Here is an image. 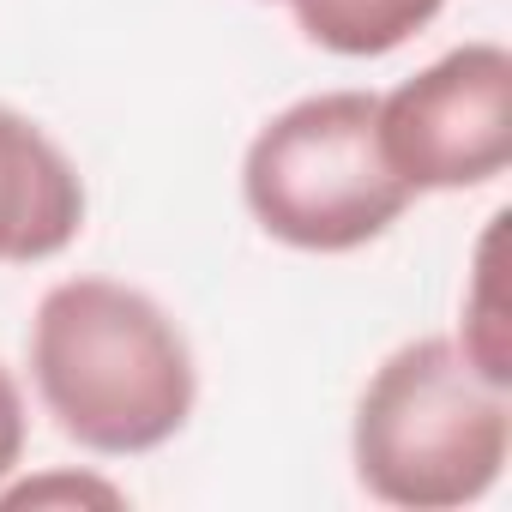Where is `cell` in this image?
Here are the masks:
<instances>
[{"mask_svg": "<svg viewBox=\"0 0 512 512\" xmlns=\"http://www.w3.org/2000/svg\"><path fill=\"white\" fill-rule=\"evenodd\" d=\"M446 0H290L296 25L332 49V55H350V61H368V55H392L398 43H410L422 25H434V13Z\"/></svg>", "mask_w": 512, "mask_h": 512, "instance_id": "6", "label": "cell"}, {"mask_svg": "<svg viewBox=\"0 0 512 512\" xmlns=\"http://www.w3.org/2000/svg\"><path fill=\"white\" fill-rule=\"evenodd\" d=\"M380 145L410 193L482 187L512 157V55L464 43L380 97Z\"/></svg>", "mask_w": 512, "mask_h": 512, "instance_id": "4", "label": "cell"}, {"mask_svg": "<svg viewBox=\"0 0 512 512\" xmlns=\"http://www.w3.org/2000/svg\"><path fill=\"white\" fill-rule=\"evenodd\" d=\"M512 410L464 344L416 338L392 350L362 386L350 452L374 500L410 512H446L482 500L506 470Z\"/></svg>", "mask_w": 512, "mask_h": 512, "instance_id": "2", "label": "cell"}, {"mask_svg": "<svg viewBox=\"0 0 512 512\" xmlns=\"http://www.w3.org/2000/svg\"><path fill=\"white\" fill-rule=\"evenodd\" d=\"M49 494H67V500H103V506H121V494L109 488V482H25V488H7V494H0V506H43Z\"/></svg>", "mask_w": 512, "mask_h": 512, "instance_id": "8", "label": "cell"}, {"mask_svg": "<svg viewBox=\"0 0 512 512\" xmlns=\"http://www.w3.org/2000/svg\"><path fill=\"white\" fill-rule=\"evenodd\" d=\"M85 229V181L67 151L0 103V266H37Z\"/></svg>", "mask_w": 512, "mask_h": 512, "instance_id": "5", "label": "cell"}, {"mask_svg": "<svg viewBox=\"0 0 512 512\" xmlns=\"http://www.w3.org/2000/svg\"><path fill=\"white\" fill-rule=\"evenodd\" d=\"M247 211L302 253H350L386 235L416 199L380 145V97L320 91L272 115L241 163Z\"/></svg>", "mask_w": 512, "mask_h": 512, "instance_id": "3", "label": "cell"}, {"mask_svg": "<svg viewBox=\"0 0 512 512\" xmlns=\"http://www.w3.org/2000/svg\"><path fill=\"white\" fill-rule=\"evenodd\" d=\"M31 380L67 440L139 458L175 440L199 398L181 326L115 278H67L31 320Z\"/></svg>", "mask_w": 512, "mask_h": 512, "instance_id": "1", "label": "cell"}, {"mask_svg": "<svg viewBox=\"0 0 512 512\" xmlns=\"http://www.w3.org/2000/svg\"><path fill=\"white\" fill-rule=\"evenodd\" d=\"M25 458V398L13 386V374L0 368V482H7Z\"/></svg>", "mask_w": 512, "mask_h": 512, "instance_id": "7", "label": "cell"}]
</instances>
